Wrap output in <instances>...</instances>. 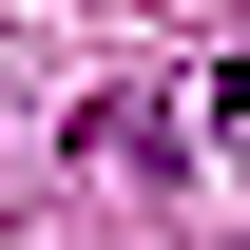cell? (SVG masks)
<instances>
[{
    "label": "cell",
    "instance_id": "1",
    "mask_svg": "<svg viewBox=\"0 0 250 250\" xmlns=\"http://www.w3.org/2000/svg\"><path fill=\"white\" fill-rule=\"evenodd\" d=\"M212 116H231V135H250V58H231V96H212Z\"/></svg>",
    "mask_w": 250,
    "mask_h": 250
}]
</instances>
